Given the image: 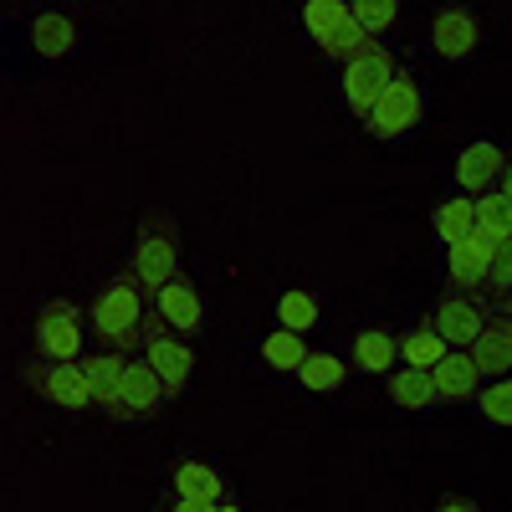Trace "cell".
I'll return each mask as SVG.
<instances>
[{
	"label": "cell",
	"instance_id": "2",
	"mask_svg": "<svg viewBox=\"0 0 512 512\" xmlns=\"http://www.w3.org/2000/svg\"><path fill=\"white\" fill-rule=\"evenodd\" d=\"M128 272L144 282L149 297H154L169 277H180V226H175V216H169V210H149V216H139L134 262H128Z\"/></svg>",
	"mask_w": 512,
	"mask_h": 512
},
{
	"label": "cell",
	"instance_id": "16",
	"mask_svg": "<svg viewBox=\"0 0 512 512\" xmlns=\"http://www.w3.org/2000/svg\"><path fill=\"white\" fill-rule=\"evenodd\" d=\"M169 492L185 497V502H205V507H221L226 502V482L210 461H175L169 472Z\"/></svg>",
	"mask_w": 512,
	"mask_h": 512
},
{
	"label": "cell",
	"instance_id": "7",
	"mask_svg": "<svg viewBox=\"0 0 512 512\" xmlns=\"http://www.w3.org/2000/svg\"><path fill=\"white\" fill-rule=\"evenodd\" d=\"M436 323V333L446 338V349H472L477 338H482V328L492 323V308L482 303V297H472V292H456V287H446L441 297H436V308L425 313Z\"/></svg>",
	"mask_w": 512,
	"mask_h": 512
},
{
	"label": "cell",
	"instance_id": "25",
	"mask_svg": "<svg viewBox=\"0 0 512 512\" xmlns=\"http://www.w3.org/2000/svg\"><path fill=\"white\" fill-rule=\"evenodd\" d=\"M318 323V297L308 292V287H287V292H277V328H287V333H308Z\"/></svg>",
	"mask_w": 512,
	"mask_h": 512
},
{
	"label": "cell",
	"instance_id": "17",
	"mask_svg": "<svg viewBox=\"0 0 512 512\" xmlns=\"http://www.w3.org/2000/svg\"><path fill=\"white\" fill-rule=\"evenodd\" d=\"M349 354H354L359 374H395L400 369V333H390V328H359Z\"/></svg>",
	"mask_w": 512,
	"mask_h": 512
},
{
	"label": "cell",
	"instance_id": "19",
	"mask_svg": "<svg viewBox=\"0 0 512 512\" xmlns=\"http://www.w3.org/2000/svg\"><path fill=\"white\" fill-rule=\"evenodd\" d=\"M446 354H451V349H446V338L436 333L431 318H420L410 333H400V364H405V369H436Z\"/></svg>",
	"mask_w": 512,
	"mask_h": 512
},
{
	"label": "cell",
	"instance_id": "36",
	"mask_svg": "<svg viewBox=\"0 0 512 512\" xmlns=\"http://www.w3.org/2000/svg\"><path fill=\"white\" fill-rule=\"evenodd\" d=\"M216 512H241V507H236V502H231V497H226V502H221V507H216Z\"/></svg>",
	"mask_w": 512,
	"mask_h": 512
},
{
	"label": "cell",
	"instance_id": "9",
	"mask_svg": "<svg viewBox=\"0 0 512 512\" xmlns=\"http://www.w3.org/2000/svg\"><path fill=\"white\" fill-rule=\"evenodd\" d=\"M149 308L164 318V328H175L185 344H195V338L205 333V297H200V287L190 282V272L169 277V282L149 297Z\"/></svg>",
	"mask_w": 512,
	"mask_h": 512
},
{
	"label": "cell",
	"instance_id": "1",
	"mask_svg": "<svg viewBox=\"0 0 512 512\" xmlns=\"http://www.w3.org/2000/svg\"><path fill=\"white\" fill-rule=\"evenodd\" d=\"M144 318H149V292L134 272H113L88 303V323L98 333V349H118V354H144Z\"/></svg>",
	"mask_w": 512,
	"mask_h": 512
},
{
	"label": "cell",
	"instance_id": "33",
	"mask_svg": "<svg viewBox=\"0 0 512 512\" xmlns=\"http://www.w3.org/2000/svg\"><path fill=\"white\" fill-rule=\"evenodd\" d=\"M169 507H175V512H216V507H205V502H185V497H169Z\"/></svg>",
	"mask_w": 512,
	"mask_h": 512
},
{
	"label": "cell",
	"instance_id": "31",
	"mask_svg": "<svg viewBox=\"0 0 512 512\" xmlns=\"http://www.w3.org/2000/svg\"><path fill=\"white\" fill-rule=\"evenodd\" d=\"M502 292H512V241L497 246V256H492V277H487V297H492V303H497Z\"/></svg>",
	"mask_w": 512,
	"mask_h": 512
},
{
	"label": "cell",
	"instance_id": "32",
	"mask_svg": "<svg viewBox=\"0 0 512 512\" xmlns=\"http://www.w3.org/2000/svg\"><path fill=\"white\" fill-rule=\"evenodd\" d=\"M436 512H482V507H477L472 497H441V507H436Z\"/></svg>",
	"mask_w": 512,
	"mask_h": 512
},
{
	"label": "cell",
	"instance_id": "20",
	"mask_svg": "<svg viewBox=\"0 0 512 512\" xmlns=\"http://www.w3.org/2000/svg\"><path fill=\"white\" fill-rule=\"evenodd\" d=\"M344 379H349V364L338 359V354H328V349H313L303 359V369H297V384H303L308 395H333Z\"/></svg>",
	"mask_w": 512,
	"mask_h": 512
},
{
	"label": "cell",
	"instance_id": "3",
	"mask_svg": "<svg viewBox=\"0 0 512 512\" xmlns=\"http://www.w3.org/2000/svg\"><path fill=\"white\" fill-rule=\"evenodd\" d=\"M82 308L67 303V297H47L36 313V328H31V359H47V364H82Z\"/></svg>",
	"mask_w": 512,
	"mask_h": 512
},
{
	"label": "cell",
	"instance_id": "15",
	"mask_svg": "<svg viewBox=\"0 0 512 512\" xmlns=\"http://www.w3.org/2000/svg\"><path fill=\"white\" fill-rule=\"evenodd\" d=\"M466 354H472L482 384L512 379V323H507V318H492V323L482 328V338H477V344L466 349Z\"/></svg>",
	"mask_w": 512,
	"mask_h": 512
},
{
	"label": "cell",
	"instance_id": "37",
	"mask_svg": "<svg viewBox=\"0 0 512 512\" xmlns=\"http://www.w3.org/2000/svg\"><path fill=\"white\" fill-rule=\"evenodd\" d=\"M154 512H175V507H169V502H154Z\"/></svg>",
	"mask_w": 512,
	"mask_h": 512
},
{
	"label": "cell",
	"instance_id": "23",
	"mask_svg": "<svg viewBox=\"0 0 512 512\" xmlns=\"http://www.w3.org/2000/svg\"><path fill=\"white\" fill-rule=\"evenodd\" d=\"M31 47L41 57H67L77 47V26L62 16V11H47V16H36L31 21Z\"/></svg>",
	"mask_w": 512,
	"mask_h": 512
},
{
	"label": "cell",
	"instance_id": "18",
	"mask_svg": "<svg viewBox=\"0 0 512 512\" xmlns=\"http://www.w3.org/2000/svg\"><path fill=\"white\" fill-rule=\"evenodd\" d=\"M431 379H436V400H472V395H482V374H477V364H472L466 349H451L431 369Z\"/></svg>",
	"mask_w": 512,
	"mask_h": 512
},
{
	"label": "cell",
	"instance_id": "8",
	"mask_svg": "<svg viewBox=\"0 0 512 512\" xmlns=\"http://www.w3.org/2000/svg\"><path fill=\"white\" fill-rule=\"evenodd\" d=\"M420 113H425L420 82L400 67V77L390 82V93H384L374 103V113L364 118V128H369V139H400V134H410V128L420 123Z\"/></svg>",
	"mask_w": 512,
	"mask_h": 512
},
{
	"label": "cell",
	"instance_id": "21",
	"mask_svg": "<svg viewBox=\"0 0 512 512\" xmlns=\"http://www.w3.org/2000/svg\"><path fill=\"white\" fill-rule=\"evenodd\" d=\"M390 400L400 405V410H431L436 405V379H431V369H395L390 374Z\"/></svg>",
	"mask_w": 512,
	"mask_h": 512
},
{
	"label": "cell",
	"instance_id": "30",
	"mask_svg": "<svg viewBox=\"0 0 512 512\" xmlns=\"http://www.w3.org/2000/svg\"><path fill=\"white\" fill-rule=\"evenodd\" d=\"M369 41H374V36H364V31L354 26V16H349V26H344V31H338V36L328 41V47H323V52H328V57H333L338 67H344V62H354V57H359V52L369 47Z\"/></svg>",
	"mask_w": 512,
	"mask_h": 512
},
{
	"label": "cell",
	"instance_id": "22",
	"mask_svg": "<svg viewBox=\"0 0 512 512\" xmlns=\"http://www.w3.org/2000/svg\"><path fill=\"white\" fill-rule=\"evenodd\" d=\"M308 354H313V349H308V338H303V333L272 328V333L262 338V364H267V369H277V374H297Z\"/></svg>",
	"mask_w": 512,
	"mask_h": 512
},
{
	"label": "cell",
	"instance_id": "34",
	"mask_svg": "<svg viewBox=\"0 0 512 512\" xmlns=\"http://www.w3.org/2000/svg\"><path fill=\"white\" fill-rule=\"evenodd\" d=\"M492 318H507V323H512V292H502L497 303H492Z\"/></svg>",
	"mask_w": 512,
	"mask_h": 512
},
{
	"label": "cell",
	"instance_id": "28",
	"mask_svg": "<svg viewBox=\"0 0 512 512\" xmlns=\"http://www.w3.org/2000/svg\"><path fill=\"white\" fill-rule=\"evenodd\" d=\"M349 16H354V26H359L364 36L379 41V31H390V26L400 21V0H354Z\"/></svg>",
	"mask_w": 512,
	"mask_h": 512
},
{
	"label": "cell",
	"instance_id": "35",
	"mask_svg": "<svg viewBox=\"0 0 512 512\" xmlns=\"http://www.w3.org/2000/svg\"><path fill=\"white\" fill-rule=\"evenodd\" d=\"M497 190H502V195H507V200H512V159H507V164H502V180H497Z\"/></svg>",
	"mask_w": 512,
	"mask_h": 512
},
{
	"label": "cell",
	"instance_id": "24",
	"mask_svg": "<svg viewBox=\"0 0 512 512\" xmlns=\"http://www.w3.org/2000/svg\"><path fill=\"white\" fill-rule=\"evenodd\" d=\"M436 236L446 241V251L451 246H461V241H472V231H477V205L466 200V195H456V200H446V205H436Z\"/></svg>",
	"mask_w": 512,
	"mask_h": 512
},
{
	"label": "cell",
	"instance_id": "4",
	"mask_svg": "<svg viewBox=\"0 0 512 512\" xmlns=\"http://www.w3.org/2000/svg\"><path fill=\"white\" fill-rule=\"evenodd\" d=\"M395 77H400V57L384 47V41H369L354 62H344V103H349V113L364 123L374 113V103L390 93Z\"/></svg>",
	"mask_w": 512,
	"mask_h": 512
},
{
	"label": "cell",
	"instance_id": "5",
	"mask_svg": "<svg viewBox=\"0 0 512 512\" xmlns=\"http://www.w3.org/2000/svg\"><path fill=\"white\" fill-rule=\"evenodd\" d=\"M144 359H149V369L159 374L169 405H175V400L185 395L190 374H195V344H185L175 328H164V318H159L154 308H149V318H144Z\"/></svg>",
	"mask_w": 512,
	"mask_h": 512
},
{
	"label": "cell",
	"instance_id": "12",
	"mask_svg": "<svg viewBox=\"0 0 512 512\" xmlns=\"http://www.w3.org/2000/svg\"><path fill=\"white\" fill-rule=\"evenodd\" d=\"M123 369H128V354H118V349H93V354H82V374H88V390H93V410H103V415L118 410Z\"/></svg>",
	"mask_w": 512,
	"mask_h": 512
},
{
	"label": "cell",
	"instance_id": "10",
	"mask_svg": "<svg viewBox=\"0 0 512 512\" xmlns=\"http://www.w3.org/2000/svg\"><path fill=\"white\" fill-rule=\"evenodd\" d=\"M164 405H169V395H164L159 374L149 369V359H144V354H134V359H128V369H123V395H118V410H113L108 420H118V425H144V420H154Z\"/></svg>",
	"mask_w": 512,
	"mask_h": 512
},
{
	"label": "cell",
	"instance_id": "26",
	"mask_svg": "<svg viewBox=\"0 0 512 512\" xmlns=\"http://www.w3.org/2000/svg\"><path fill=\"white\" fill-rule=\"evenodd\" d=\"M303 26H308V36L318 41V47H328V41L349 26V6H344V0H308V6H303Z\"/></svg>",
	"mask_w": 512,
	"mask_h": 512
},
{
	"label": "cell",
	"instance_id": "27",
	"mask_svg": "<svg viewBox=\"0 0 512 512\" xmlns=\"http://www.w3.org/2000/svg\"><path fill=\"white\" fill-rule=\"evenodd\" d=\"M472 205H477V231H482V236H492L497 246L512 241V200H507L502 190H487V195H477Z\"/></svg>",
	"mask_w": 512,
	"mask_h": 512
},
{
	"label": "cell",
	"instance_id": "29",
	"mask_svg": "<svg viewBox=\"0 0 512 512\" xmlns=\"http://www.w3.org/2000/svg\"><path fill=\"white\" fill-rule=\"evenodd\" d=\"M482 415L492 425H512V379H497V384H482V395H477Z\"/></svg>",
	"mask_w": 512,
	"mask_h": 512
},
{
	"label": "cell",
	"instance_id": "11",
	"mask_svg": "<svg viewBox=\"0 0 512 512\" xmlns=\"http://www.w3.org/2000/svg\"><path fill=\"white\" fill-rule=\"evenodd\" d=\"M492 256H497V241L482 236V231H472V241H461V246L446 251V282H451L456 292L487 287V277H492Z\"/></svg>",
	"mask_w": 512,
	"mask_h": 512
},
{
	"label": "cell",
	"instance_id": "14",
	"mask_svg": "<svg viewBox=\"0 0 512 512\" xmlns=\"http://www.w3.org/2000/svg\"><path fill=\"white\" fill-rule=\"evenodd\" d=\"M477 41H482V26H477L472 11H456V6H451V11H441V16L431 21V47H436V57H446V62L472 57Z\"/></svg>",
	"mask_w": 512,
	"mask_h": 512
},
{
	"label": "cell",
	"instance_id": "6",
	"mask_svg": "<svg viewBox=\"0 0 512 512\" xmlns=\"http://www.w3.org/2000/svg\"><path fill=\"white\" fill-rule=\"evenodd\" d=\"M21 384L47 400L57 410H93V390H88V374H82V364H47V359H21Z\"/></svg>",
	"mask_w": 512,
	"mask_h": 512
},
{
	"label": "cell",
	"instance_id": "13",
	"mask_svg": "<svg viewBox=\"0 0 512 512\" xmlns=\"http://www.w3.org/2000/svg\"><path fill=\"white\" fill-rule=\"evenodd\" d=\"M502 164H507V154H502L492 139L461 149V159H456V185H461V195H466V200L487 195V190L502 180Z\"/></svg>",
	"mask_w": 512,
	"mask_h": 512
}]
</instances>
